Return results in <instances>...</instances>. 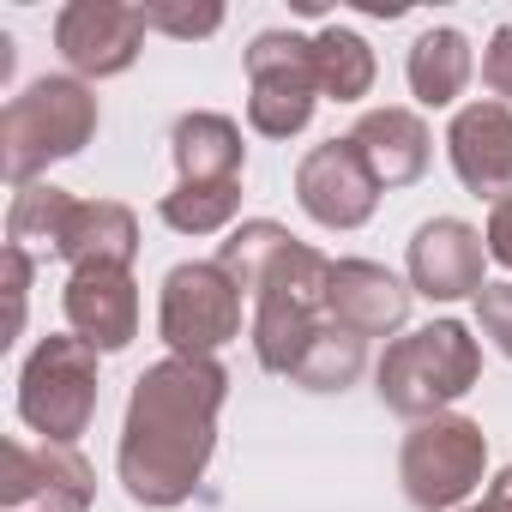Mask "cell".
<instances>
[{
  "instance_id": "277c9868",
  "label": "cell",
  "mask_w": 512,
  "mask_h": 512,
  "mask_svg": "<svg viewBox=\"0 0 512 512\" xmlns=\"http://www.w3.org/2000/svg\"><path fill=\"white\" fill-rule=\"evenodd\" d=\"M326 284H332V260L308 241H290L278 260L266 266V278L253 284V356L266 374H296V362L308 356V344L320 338L326 320Z\"/></svg>"
},
{
  "instance_id": "484cf974",
  "label": "cell",
  "mask_w": 512,
  "mask_h": 512,
  "mask_svg": "<svg viewBox=\"0 0 512 512\" xmlns=\"http://www.w3.org/2000/svg\"><path fill=\"white\" fill-rule=\"evenodd\" d=\"M476 326H482V338L512 362V284H482V296H476Z\"/></svg>"
},
{
  "instance_id": "d4e9b609",
  "label": "cell",
  "mask_w": 512,
  "mask_h": 512,
  "mask_svg": "<svg viewBox=\"0 0 512 512\" xmlns=\"http://www.w3.org/2000/svg\"><path fill=\"white\" fill-rule=\"evenodd\" d=\"M139 13H145V31H163L181 43L223 31V7H169V0H157V7H139Z\"/></svg>"
},
{
  "instance_id": "9a60e30c",
  "label": "cell",
  "mask_w": 512,
  "mask_h": 512,
  "mask_svg": "<svg viewBox=\"0 0 512 512\" xmlns=\"http://www.w3.org/2000/svg\"><path fill=\"white\" fill-rule=\"evenodd\" d=\"M446 157H452V175L482 199H506L512 193V109L506 103H464L446 127Z\"/></svg>"
},
{
  "instance_id": "5bb4252c",
  "label": "cell",
  "mask_w": 512,
  "mask_h": 512,
  "mask_svg": "<svg viewBox=\"0 0 512 512\" xmlns=\"http://www.w3.org/2000/svg\"><path fill=\"white\" fill-rule=\"evenodd\" d=\"M410 284L392 278L380 260H332V284H326V320L368 338H392L410 320Z\"/></svg>"
},
{
  "instance_id": "8992f818",
  "label": "cell",
  "mask_w": 512,
  "mask_h": 512,
  "mask_svg": "<svg viewBox=\"0 0 512 512\" xmlns=\"http://www.w3.org/2000/svg\"><path fill=\"white\" fill-rule=\"evenodd\" d=\"M488 476V434L470 416H428L398 446V482L416 512H464Z\"/></svg>"
},
{
  "instance_id": "f546056e",
  "label": "cell",
  "mask_w": 512,
  "mask_h": 512,
  "mask_svg": "<svg viewBox=\"0 0 512 512\" xmlns=\"http://www.w3.org/2000/svg\"><path fill=\"white\" fill-rule=\"evenodd\" d=\"M464 512H512V464H506V470L482 488V500H470Z\"/></svg>"
},
{
  "instance_id": "ac0fdd59",
  "label": "cell",
  "mask_w": 512,
  "mask_h": 512,
  "mask_svg": "<svg viewBox=\"0 0 512 512\" xmlns=\"http://www.w3.org/2000/svg\"><path fill=\"white\" fill-rule=\"evenodd\" d=\"M169 157H175V175L181 181H241V163H247V145H241V127L217 109H193L175 121L169 133Z\"/></svg>"
},
{
  "instance_id": "3957f363",
  "label": "cell",
  "mask_w": 512,
  "mask_h": 512,
  "mask_svg": "<svg viewBox=\"0 0 512 512\" xmlns=\"http://www.w3.org/2000/svg\"><path fill=\"white\" fill-rule=\"evenodd\" d=\"M476 380H482V344L470 338L464 320H428V326L392 338L386 356L374 362L380 404L392 416H410V422L446 416Z\"/></svg>"
},
{
  "instance_id": "4316f807",
  "label": "cell",
  "mask_w": 512,
  "mask_h": 512,
  "mask_svg": "<svg viewBox=\"0 0 512 512\" xmlns=\"http://www.w3.org/2000/svg\"><path fill=\"white\" fill-rule=\"evenodd\" d=\"M482 85H488L494 103L512 109V25H494V37L482 49Z\"/></svg>"
},
{
  "instance_id": "ba28073f",
  "label": "cell",
  "mask_w": 512,
  "mask_h": 512,
  "mask_svg": "<svg viewBox=\"0 0 512 512\" xmlns=\"http://www.w3.org/2000/svg\"><path fill=\"white\" fill-rule=\"evenodd\" d=\"M241 290L217 260H181L157 296V338L169 356H217L241 338Z\"/></svg>"
},
{
  "instance_id": "cb8c5ba5",
  "label": "cell",
  "mask_w": 512,
  "mask_h": 512,
  "mask_svg": "<svg viewBox=\"0 0 512 512\" xmlns=\"http://www.w3.org/2000/svg\"><path fill=\"white\" fill-rule=\"evenodd\" d=\"M67 205H73V193L55 187V181H31V187H19L13 205H7V241L25 247V253H31V247H49V253H55V235H61Z\"/></svg>"
},
{
  "instance_id": "e0dca14e",
  "label": "cell",
  "mask_w": 512,
  "mask_h": 512,
  "mask_svg": "<svg viewBox=\"0 0 512 512\" xmlns=\"http://www.w3.org/2000/svg\"><path fill=\"white\" fill-rule=\"evenodd\" d=\"M55 253L79 272V266H133L139 253V217L121 199H73L55 235Z\"/></svg>"
},
{
  "instance_id": "7a4b0ae2",
  "label": "cell",
  "mask_w": 512,
  "mask_h": 512,
  "mask_svg": "<svg viewBox=\"0 0 512 512\" xmlns=\"http://www.w3.org/2000/svg\"><path fill=\"white\" fill-rule=\"evenodd\" d=\"M103 127L97 91L73 73H43L31 79L7 109H0V169H7L13 193L43 181L49 163L79 157Z\"/></svg>"
},
{
  "instance_id": "5b68a950",
  "label": "cell",
  "mask_w": 512,
  "mask_h": 512,
  "mask_svg": "<svg viewBox=\"0 0 512 512\" xmlns=\"http://www.w3.org/2000/svg\"><path fill=\"white\" fill-rule=\"evenodd\" d=\"M97 398H103L97 350L73 332L43 338L19 368V422L55 446H79V434L97 416Z\"/></svg>"
},
{
  "instance_id": "603a6c76",
  "label": "cell",
  "mask_w": 512,
  "mask_h": 512,
  "mask_svg": "<svg viewBox=\"0 0 512 512\" xmlns=\"http://www.w3.org/2000/svg\"><path fill=\"white\" fill-rule=\"evenodd\" d=\"M290 241H296V235H290L284 223H272V217H253V223L229 229V241L217 247V266L235 278V290H241V296H253V284L266 278V266L278 260V253H284Z\"/></svg>"
},
{
  "instance_id": "30bf717a",
  "label": "cell",
  "mask_w": 512,
  "mask_h": 512,
  "mask_svg": "<svg viewBox=\"0 0 512 512\" xmlns=\"http://www.w3.org/2000/svg\"><path fill=\"white\" fill-rule=\"evenodd\" d=\"M296 199L320 229H362L374 217V205H380V181H374V169L362 163V151L344 133V139L314 145L296 163Z\"/></svg>"
},
{
  "instance_id": "6da1fadb",
  "label": "cell",
  "mask_w": 512,
  "mask_h": 512,
  "mask_svg": "<svg viewBox=\"0 0 512 512\" xmlns=\"http://www.w3.org/2000/svg\"><path fill=\"white\" fill-rule=\"evenodd\" d=\"M229 398V368L217 356H163L133 380L115 476L133 506L169 512L193 500L217 452V416Z\"/></svg>"
},
{
  "instance_id": "9c48e42d",
  "label": "cell",
  "mask_w": 512,
  "mask_h": 512,
  "mask_svg": "<svg viewBox=\"0 0 512 512\" xmlns=\"http://www.w3.org/2000/svg\"><path fill=\"white\" fill-rule=\"evenodd\" d=\"M55 49L73 79H121L145 49V13L127 0H67L55 13Z\"/></svg>"
},
{
  "instance_id": "ffe728a7",
  "label": "cell",
  "mask_w": 512,
  "mask_h": 512,
  "mask_svg": "<svg viewBox=\"0 0 512 512\" xmlns=\"http://www.w3.org/2000/svg\"><path fill=\"white\" fill-rule=\"evenodd\" d=\"M314 79H320V97H332V103H362V97L374 91V79H380V61H374V49H368L362 31L326 25V31L314 37Z\"/></svg>"
},
{
  "instance_id": "7c38bea8",
  "label": "cell",
  "mask_w": 512,
  "mask_h": 512,
  "mask_svg": "<svg viewBox=\"0 0 512 512\" xmlns=\"http://www.w3.org/2000/svg\"><path fill=\"white\" fill-rule=\"evenodd\" d=\"M0 500H7V506L43 500L49 512H91V500H97V470L85 464L79 446H55V440L25 446V440H7Z\"/></svg>"
},
{
  "instance_id": "4fadbf2b",
  "label": "cell",
  "mask_w": 512,
  "mask_h": 512,
  "mask_svg": "<svg viewBox=\"0 0 512 512\" xmlns=\"http://www.w3.org/2000/svg\"><path fill=\"white\" fill-rule=\"evenodd\" d=\"M73 338H85L97 356H115L139 338V284L127 266H79L61 290Z\"/></svg>"
},
{
  "instance_id": "52a82bcc",
  "label": "cell",
  "mask_w": 512,
  "mask_h": 512,
  "mask_svg": "<svg viewBox=\"0 0 512 512\" xmlns=\"http://www.w3.org/2000/svg\"><path fill=\"white\" fill-rule=\"evenodd\" d=\"M314 109H320L314 37L260 31L247 43V127L260 139H296L308 133Z\"/></svg>"
},
{
  "instance_id": "f1b7e54d",
  "label": "cell",
  "mask_w": 512,
  "mask_h": 512,
  "mask_svg": "<svg viewBox=\"0 0 512 512\" xmlns=\"http://www.w3.org/2000/svg\"><path fill=\"white\" fill-rule=\"evenodd\" d=\"M482 241H488V260H500V266L512 272V193L488 211V235H482Z\"/></svg>"
},
{
  "instance_id": "7402d4cb",
  "label": "cell",
  "mask_w": 512,
  "mask_h": 512,
  "mask_svg": "<svg viewBox=\"0 0 512 512\" xmlns=\"http://www.w3.org/2000/svg\"><path fill=\"white\" fill-rule=\"evenodd\" d=\"M362 368H368V344L344 326H320V338L308 344V356L296 362L290 380L308 386V392H344V386H356Z\"/></svg>"
},
{
  "instance_id": "2e32d148",
  "label": "cell",
  "mask_w": 512,
  "mask_h": 512,
  "mask_svg": "<svg viewBox=\"0 0 512 512\" xmlns=\"http://www.w3.org/2000/svg\"><path fill=\"white\" fill-rule=\"evenodd\" d=\"M350 145H356V151H362V163L374 169L380 193L422 181V175H428V157H434L428 121H422L416 109H398V103H386V109H368V115L350 127Z\"/></svg>"
},
{
  "instance_id": "44dd1931",
  "label": "cell",
  "mask_w": 512,
  "mask_h": 512,
  "mask_svg": "<svg viewBox=\"0 0 512 512\" xmlns=\"http://www.w3.org/2000/svg\"><path fill=\"white\" fill-rule=\"evenodd\" d=\"M241 211V181H175V193L157 199V217L175 229V235H217L229 229Z\"/></svg>"
},
{
  "instance_id": "83f0119b",
  "label": "cell",
  "mask_w": 512,
  "mask_h": 512,
  "mask_svg": "<svg viewBox=\"0 0 512 512\" xmlns=\"http://www.w3.org/2000/svg\"><path fill=\"white\" fill-rule=\"evenodd\" d=\"M31 272H37V266H31V253L7 241V302H13V338L25 332V302H31Z\"/></svg>"
},
{
  "instance_id": "d6986e66",
  "label": "cell",
  "mask_w": 512,
  "mask_h": 512,
  "mask_svg": "<svg viewBox=\"0 0 512 512\" xmlns=\"http://www.w3.org/2000/svg\"><path fill=\"white\" fill-rule=\"evenodd\" d=\"M476 73V55H470V37L452 31V25H434L410 43V61H404V79H410V97L422 109H452L464 97Z\"/></svg>"
},
{
  "instance_id": "8fae6325",
  "label": "cell",
  "mask_w": 512,
  "mask_h": 512,
  "mask_svg": "<svg viewBox=\"0 0 512 512\" xmlns=\"http://www.w3.org/2000/svg\"><path fill=\"white\" fill-rule=\"evenodd\" d=\"M410 290L428 302H464L482 296V266H488V241L464 217H428L410 235Z\"/></svg>"
}]
</instances>
